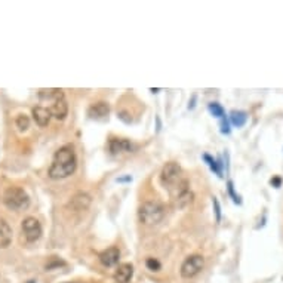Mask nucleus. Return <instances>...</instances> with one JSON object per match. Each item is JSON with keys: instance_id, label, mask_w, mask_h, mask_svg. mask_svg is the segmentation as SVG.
Instances as JSON below:
<instances>
[{"instance_id": "obj_1", "label": "nucleus", "mask_w": 283, "mask_h": 283, "mask_svg": "<svg viewBox=\"0 0 283 283\" xmlns=\"http://www.w3.org/2000/svg\"><path fill=\"white\" fill-rule=\"evenodd\" d=\"M77 168V157L73 146H63L57 150L49 166V177L52 180H64L70 177Z\"/></svg>"}, {"instance_id": "obj_2", "label": "nucleus", "mask_w": 283, "mask_h": 283, "mask_svg": "<svg viewBox=\"0 0 283 283\" xmlns=\"http://www.w3.org/2000/svg\"><path fill=\"white\" fill-rule=\"evenodd\" d=\"M165 215H166L165 206L156 200L144 202L138 209V218L144 225H156L165 218Z\"/></svg>"}, {"instance_id": "obj_3", "label": "nucleus", "mask_w": 283, "mask_h": 283, "mask_svg": "<svg viewBox=\"0 0 283 283\" xmlns=\"http://www.w3.org/2000/svg\"><path fill=\"white\" fill-rule=\"evenodd\" d=\"M3 203L12 211H23L29 208L30 197L21 187H9L3 194Z\"/></svg>"}, {"instance_id": "obj_4", "label": "nucleus", "mask_w": 283, "mask_h": 283, "mask_svg": "<svg viewBox=\"0 0 283 283\" xmlns=\"http://www.w3.org/2000/svg\"><path fill=\"white\" fill-rule=\"evenodd\" d=\"M172 196H174V202L178 208L184 209L187 208L191 202H193V193L190 191L189 187V181L187 180H180L172 189Z\"/></svg>"}, {"instance_id": "obj_5", "label": "nucleus", "mask_w": 283, "mask_h": 283, "mask_svg": "<svg viewBox=\"0 0 283 283\" xmlns=\"http://www.w3.org/2000/svg\"><path fill=\"white\" fill-rule=\"evenodd\" d=\"M205 267V259L202 255H190L184 259V262L181 264V276L184 279H191L194 276H197Z\"/></svg>"}, {"instance_id": "obj_6", "label": "nucleus", "mask_w": 283, "mask_h": 283, "mask_svg": "<svg viewBox=\"0 0 283 283\" xmlns=\"http://www.w3.org/2000/svg\"><path fill=\"white\" fill-rule=\"evenodd\" d=\"M181 174H183V169L180 166V163L177 162H168L162 172H160V181L165 187H168L169 190L181 180Z\"/></svg>"}, {"instance_id": "obj_7", "label": "nucleus", "mask_w": 283, "mask_h": 283, "mask_svg": "<svg viewBox=\"0 0 283 283\" xmlns=\"http://www.w3.org/2000/svg\"><path fill=\"white\" fill-rule=\"evenodd\" d=\"M24 237L29 243H34L42 237V225L34 217H27L21 222Z\"/></svg>"}, {"instance_id": "obj_8", "label": "nucleus", "mask_w": 283, "mask_h": 283, "mask_svg": "<svg viewBox=\"0 0 283 283\" xmlns=\"http://www.w3.org/2000/svg\"><path fill=\"white\" fill-rule=\"evenodd\" d=\"M133 144L126 138H110L108 139V152L111 155H123L130 153L133 150Z\"/></svg>"}, {"instance_id": "obj_9", "label": "nucleus", "mask_w": 283, "mask_h": 283, "mask_svg": "<svg viewBox=\"0 0 283 283\" xmlns=\"http://www.w3.org/2000/svg\"><path fill=\"white\" fill-rule=\"evenodd\" d=\"M98 258H99V261H101V264H102L104 267H114V265L119 264V259H120V251H119V248L111 246V248L102 251V252L99 253Z\"/></svg>"}, {"instance_id": "obj_10", "label": "nucleus", "mask_w": 283, "mask_h": 283, "mask_svg": "<svg viewBox=\"0 0 283 283\" xmlns=\"http://www.w3.org/2000/svg\"><path fill=\"white\" fill-rule=\"evenodd\" d=\"M133 276V265L129 262L120 264L114 271V280L116 283H129Z\"/></svg>"}, {"instance_id": "obj_11", "label": "nucleus", "mask_w": 283, "mask_h": 283, "mask_svg": "<svg viewBox=\"0 0 283 283\" xmlns=\"http://www.w3.org/2000/svg\"><path fill=\"white\" fill-rule=\"evenodd\" d=\"M88 114L95 119V120H102L105 117H108L110 114V105L104 101L99 102H94L89 108H88Z\"/></svg>"}, {"instance_id": "obj_12", "label": "nucleus", "mask_w": 283, "mask_h": 283, "mask_svg": "<svg viewBox=\"0 0 283 283\" xmlns=\"http://www.w3.org/2000/svg\"><path fill=\"white\" fill-rule=\"evenodd\" d=\"M51 114L57 120H64L67 117V114H68V104L65 101V96H61L57 101H54V105L51 108Z\"/></svg>"}, {"instance_id": "obj_13", "label": "nucleus", "mask_w": 283, "mask_h": 283, "mask_svg": "<svg viewBox=\"0 0 283 283\" xmlns=\"http://www.w3.org/2000/svg\"><path fill=\"white\" fill-rule=\"evenodd\" d=\"M51 117H52L51 110H48V108H45V107H40V105H37V107L33 108V119H34V122H36L40 127L48 126L49 122H51Z\"/></svg>"}, {"instance_id": "obj_14", "label": "nucleus", "mask_w": 283, "mask_h": 283, "mask_svg": "<svg viewBox=\"0 0 283 283\" xmlns=\"http://www.w3.org/2000/svg\"><path fill=\"white\" fill-rule=\"evenodd\" d=\"M12 242V228L5 220H0V248L6 249Z\"/></svg>"}, {"instance_id": "obj_15", "label": "nucleus", "mask_w": 283, "mask_h": 283, "mask_svg": "<svg viewBox=\"0 0 283 283\" xmlns=\"http://www.w3.org/2000/svg\"><path fill=\"white\" fill-rule=\"evenodd\" d=\"M70 205L74 211H85L91 205V196L88 193H77L76 196H73Z\"/></svg>"}, {"instance_id": "obj_16", "label": "nucleus", "mask_w": 283, "mask_h": 283, "mask_svg": "<svg viewBox=\"0 0 283 283\" xmlns=\"http://www.w3.org/2000/svg\"><path fill=\"white\" fill-rule=\"evenodd\" d=\"M203 160L208 163V166L211 168L212 172H215L220 178H222V166H224V163L221 162V159H214L209 155H203Z\"/></svg>"}, {"instance_id": "obj_17", "label": "nucleus", "mask_w": 283, "mask_h": 283, "mask_svg": "<svg viewBox=\"0 0 283 283\" xmlns=\"http://www.w3.org/2000/svg\"><path fill=\"white\" fill-rule=\"evenodd\" d=\"M230 123L233 125V126H236V127H242L245 123H246V120H248V113H245V111H242V110H233L231 113H230Z\"/></svg>"}, {"instance_id": "obj_18", "label": "nucleus", "mask_w": 283, "mask_h": 283, "mask_svg": "<svg viewBox=\"0 0 283 283\" xmlns=\"http://www.w3.org/2000/svg\"><path fill=\"white\" fill-rule=\"evenodd\" d=\"M39 96L40 98H46V99H54V101H57L58 98H61V96H64V92H63V89H42L40 92H39Z\"/></svg>"}, {"instance_id": "obj_19", "label": "nucleus", "mask_w": 283, "mask_h": 283, "mask_svg": "<svg viewBox=\"0 0 283 283\" xmlns=\"http://www.w3.org/2000/svg\"><path fill=\"white\" fill-rule=\"evenodd\" d=\"M208 110H209V113H211L212 116H215V117H220V119L225 117V111H224L222 105L218 104V102H209V104H208Z\"/></svg>"}, {"instance_id": "obj_20", "label": "nucleus", "mask_w": 283, "mask_h": 283, "mask_svg": "<svg viewBox=\"0 0 283 283\" xmlns=\"http://www.w3.org/2000/svg\"><path fill=\"white\" fill-rule=\"evenodd\" d=\"M17 127H18L21 132L27 130V129L30 127V119H29V116L20 114V116L17 117Z\"/></svg>"}, {"instance_id": "obj_21", "label": "nucleus", "mask_w": 283, "mask_h": 283, "mask_svg": "<svg viewBox=\"0 0 283 283\" xmlns=\"http://www.w3.org/2000/svg\"><path fill=\"white\" fill-rule=\"evenodd\" d=\"M227 190H228V194H230V197L233 199V202L237 203V205H240V203H242V199H240V196L234 191V184H233V181H228V183H227Z\"/></svg>"}, {"instance_id": "obj_22", "label": "nucleus", "mask_w": 283, "mask_h": 283, "mask_svg": "<svg viewBox=\"0 0 283 283\" xmlns=\"http://www.w3.org/2000/svg\"><path fill=\"white\" fill-rule=\"evenodd\" d=\"M146 265H147V268H149V270H152V271H159V270L162 268L160 261H159V259H156V258H153V256L147 258Z\"/></svg>"}, {"instance_id": "obj_23", "label": "nucleus", "mask_w": 283, "mask_h": 283, "mask_svg": "<svg viewBox=\"0 0 283 283\" xmlns=\"http://www.w3.org/2000/svg\"><path fill=\"white\" fill-rule=\"evenodd\" d=\"M212 205H214V211H215V218H217V222L221 221V206H220V202L217 197H212Z\"/></svg>"}, {"instance_id": "obj_24", "label": "nucleus", "mask_w": 283, "mask_h": 283, "mask_svg": "<svg viewBox=\"0 0 283 283\" xmlns=\"http://www.w3.org/2000/svg\"><path fill=\"white\" fill-rule=\"evenodd\" d=\"M230 120L227 119V117H222L221 119V132L222 133H225V135H228L230 133Z\"/></svg>"}, {"instance_id": "obj_25", "label": "nucleus", "mask_w": 283, "mask_h": 283, "mask_svg": "<svg viewBox=\"0 0 283 283\" xmlns=\"http://www.w3.org/2000/svg\"><path fill=\"white\" fill-rule=\"evenodd\" d=\"M270 184H271L273 187L279 189V187L282 186V178H280V177H273V178L270 180Z\"/></svg>"}, {"instance_id": "obj_26", "label": "nucleus", "mask_w": 283, "mask_h": 283, "mask_svg": "<svg viewBox=\"0 0 283 283\" xmlns=\"http://www.w3.org/2000/svg\"><path fill=\"white\" fill-rule=\"evenodd\" d=\"M58 265H65V262L64 261H58V259H55L54 262H51V264H48L46 265V270H51V268H54V267H58Z\"/></svg>"}, {"instance_id": "obj_27", "label": "nucleus", "mask_w": 283, "mask_h": 283, "mask_svg": "<svg viewBox=\"0 0 283 283\" xmlns=\"http://www.w3.org/2000/svg\"><path fill=\"white\" fill-rule=\"evenodd\" d=\"M130 180H132L130 177H126V178H117V181H119V183H123V181H130Z\"/></svg>"}, {"instance_id": "obj_28", "label": "nucleus", "mask_w": 283, "mask_h": 283, "mask_svg": "<svg viewBox=\"0 0 283 283\" xmlns=\"http://www.w3.org/2000/svg\"><path fill=\"white\" fill-rule=\"evenodd\" d=\"M27 283H36V280H29Z\"/></svg>"}, {"instance_id": "obj_29", "label": "nucleus", "mask_w": 283, "mask_h": 283, "mask_svg": "<svg viewBox=\"0 0 283 283\" xmlns=\"http://www.w3.org/2000/svg\"><path fill=\"white\" fill-rule=\"evenodd\" d=\"M65 283H77V282H65Z\"/></svg>"}]
</instances>
